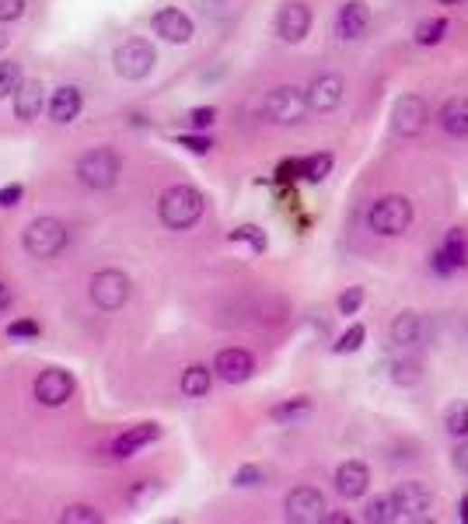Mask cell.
I'll list each match as a JSON object with an SVG mask.
<instances>
[{"mask_svg":"<svg viewBox=\"0 0 468 524\" xmlns=\"http://www.w3.org/2000/svg\"><path fill=\"white\" fill-rule=\"evenodd\" d=\"M364 287H346L342 294H339V314H357L360 308H364Z\"/></svg>","mask_w":468,"mask_h":524,"instance_id":"cell-34","label":"cell"},{"mask_svg":"<svg viewBox=\"0 0 468 524\" xmlns=\"http://www.w3.org/2000/svg\"><path fill=\"white\" fill-rule=\"evenodd\" d=\"M157 217L172 231H189L203 217V192L192 185H172L157 200Z\"/></svg>","mask_w":468,"mask_h":524,"instance_id":"cell-1","label":"cell"},{"mask_svg":"<svg viewBox=\"0 0 468 524\" xmlns=\"http://www.w3.org/2000/svg\"><path fill=\"white\" fill-rule=\"evenodd\" d=\"M329 172H332V154L301 157V179H308V182H322Z\"/></svg>","mask_w":468,"mask_h":524,"instance_id":"cell-29","label":"cell"},{"mask_svg":"<svg viewBox=\"0 0 468 524\" xmlns=\"http://www.w3.org/2000/svg\"><path fill=\"white\" fill-rule=\"evenodd\" d=\"M364 521L367 524H391V521H398V507H395V497H391V493H381V497L370 500V503L364 507Z\"/></svg>","mask_w":468,"mask_h":524,"instance_id":"cell-26","label":"cell"},{"mask_svg":"<svg viewBox=\"0 0 468 524\" xmlns=\"http://www.w3.org/2000/svg\"><path fill=\"white\" fill-rule=\"evenodd\" d=\"M391 497H395V507H398V518H409V521H423L426 518V510H430V490L423 486V482H398L395 490H391Z\"/></svg>","mask_w":468,"mask_h":524,"instance_id":"cell-14","label":"cell"},{"mask_svg":"<svg viewBox=\"0 0 468 524\" xmlns=\"http://www.w3.org/2000/svg\"><path fill=\"white\" fill-rule=\"evenodd\" d=\"M60 521L63 524H98L102 521V514H98L95 507H88V503H74V507H67V510L60 514Z\"/></svg>","mask_w":468,"mask_h":524,"instance_id":"cell-32","label":"cell"},{"mask_svg":"<svg viewBox=\"0 0 468 524\" xmlns=\"http://www.w3.org/2000/svg\"><path fill=\"white\" fill-rule=\"evenodd\" d=\"M4 46H7V35H4V32H0V50H4Z\"/></svg>","mask_w":468,"mask_h":524,"instance_id":"cell-48","label":"cell"},{"mask_svg":"<svg viewBox=\"0 0 468 524\" xmlns=\"http://www.w3.org/2000/svg\"><path fill=\"white\" fill-rule=\"evenodd\" d=\"M426 123H430V105H426L423 95H402L395 102V108H391V130L402 140L419 136V133L426 130Z\"/></svg>","mask_w":468,"mask_h":524,"instance_id":"cell-7","label":"cell"},{"mask_svg":"<svg viewBox=\"0 0 468 524\" xmlns=\"http://www.w3.org/2000/svg\"><path fill=\"white\" fill-rule=\"evenodd\" d=\"M419 378H423V364H419L417 357H402V360H395V364H391V381H395V385H402V388L419 385Z\"/></svg>","mask_w":468,"mask_h":524,"instance_id":"cell-28","label":"cell"},{"mask_svg":"<svg viewBox=\"0 0 468 524\" xmlns=\"http://www.w3.org/2000/svg\"><path fill=\"white\" fill-rule=\"evenodd\" d=\"M458 521H465V524H468V497L458 500Z\"/></svg>","mask_w":468,"mask_h":524,"instance_id":"cell-45","label":"cell"},{"mask_svg":"<svg viewBox=\"0 0 468 524\" xmlns=\"http://www.w3.org/2000/svg\"><path fill=\"white\" fill-rule=\"evenodd\" d=\"M67 241H70V231H67L63 220H56V217H35L25 228V235H22V248H25L32 259H52V256H60L67 248Z\"/></svg>","mask_w":468,"mask_h":524,"instance_id":"cell-3","label":"cell"},{"mask_svg":"<svg viewBox=\"0 0 468 524\" xmlns=\"http://www.w3.org/2000/svg\"><path fill=\"white\" fill-rule=\"evenodd\" d=\"M437 123H441V130L447 133V136L465 140L468 136V95L447 98V102L441 105V112H437Z\"/></svg>","mask_w":468,"mask_h":524,"instance_id":"cell-22","label":"cell"},{"mask_svg":"<svg viewBox=\"0 0 468 524\" xmlns=\"http://www.w3.org/2000/svg\"><path fill=\"white\" fill-rule=\"evenodd\" d=\"M367 28H370V7H367L364 0H346V4L339 7V18H336L339 39L353 42V39L364 35Z\"/></svg>","mask_w":468,"mask_h":524,"instance_id":"cell-18","label":"cell"},{"mask_svg":"<svg viewBox=\"0 0 468 524\" xmlns=\"http://www.w3.org/2000/svg\"><path fill=\"white\" fill-rule=\"evenodd\" d=\"M312 416V398L308 395H297V398H286L280 406L269 409V419L273 423H284V426H297L301 419Z\"/></svg>","mask_w":468,"mask_h":524,"instance_id":"cell-24","label":"cell"},{"mask_svg":"<svg viewBox=\"0 0 468 524\" xmlns=\"http://www.w3.org/2000/svg\"><path fill=\"white\" fill-rule=\"evenodd\" d=\"M157 63V52L147 39H126L116 50V74L126 80H144Z\"/></svg>","mask_w":468,"mask_h":524,"instance_id":"cell-6","label":"cell"},{"mask_svg":"<svg viewBox=\"0 0 468 524\" xmlns=\"http://www.w3.org/2000/svg\"><path fill=\"white\" fill-rule=\"evenodd\" d=\"M80 91L74 84H63V88H56L50 98V116L52 123H74L80 116Z\"/></svg>","mask_w":468,"mask_h":524,"instance_id":"cell-23","label":"cell"},{"mask_svg":"<svg viewBox=\"0 0 468 524\" xmlns=\"http://www.w3.org/2000/svg\"><path fill=\"white\" fill-rule=\"evenodd\" d=\"M454 469L468 475V437H462L458 447H454Z\"/></svg>","mask_w":468,"mask_h":524,"instance_id":"cell-43","label":"cell"},{"mask_svg":"<svg viewBox=\"0 0 468 524\" xmlns=\"http://www.w3.org/2000/svg\"><path fill=\"white\" fill-rule=\"evenodd\" d=\"M213 119H217V108H192L189 112V126L192 130H207V126H213Z\"/></svg>","mask_w":468,"mask_h":524,"instance_id":"cell-40","label":"cell"},{"mask_svg":"<svg viewBox=\"0 0 468 524\" xmlns=\"http://www.w3.org/2000/svg\"><path fill=\"white\" fill-rule=\"evenodd\" d=\"M157 437H161V426H157V423H136V426L123 430V434L116 437L112 454H116V458H130V454H136L140 447H147L151 441H157Z\"/></svg>","mask_w":468,"mask_h":524,"instance_id":"cell-21","label":"cell"},{"mask_svg":"<svg viewBox=\"0 0 468 524\" xmlns=\"http://www.w3.org/2000/svg\"><path fill=\"white\" fill-rule=\"evenodd\" d=\"M42 329H39V322H32V318H22V322H11L7 325V336L11 340H35Z\"/></svg>","mask_w":468,"mask_h":524,"instance_id":"cell-37","label":"cell"},{"mask_svg":"<svg viewBox=\"0 0 468 524\" xmlns=\"http://www.w3.org/2000/svg\"><path fill=\"white\" fill-rule=\"evenodd\" d=\"M42 108H46V88H42V80H22L18 91H14V116L32 123V119H39Z\"/></svg>","mask_w":468,"mask_h":524,"instance_id":"cell-20","label":"cell"},{"mask_svg":"<svg viewBox=\"0 0 468 524\" xmlns=\"http://www.w3.org/2000/svg\"><path fill=\"white\" fill-rule=\"evenodd\" d=\"M437 4H447V7H454V4H465V0H437Z\"/></svg>","mask_w":468,"mask_h":524,"instance_id":"cell-47","label":"cell"},{"mask_svg":"<svg viewBox=\"0 0 468 524\" xmlns=\"http://www.w3.org/2000/svg\"><path fill=\"white\" fill-rule=\"evenodd\" d=\"M210 385H213V370L203 364H192L185 367L183 374V395L185 398H203L210 392Z\"/></svg>","mask_w":468,"mask_h":524,"instance_id":"cell-25","label":"cell"},{"mask_svg":"<svg viewBox=\"0 0 468 524\" xmlns=\"http://www.w3.org/2000/svg\"><path fill=\"white\" fill-rule=\"evenodd\" d=\"M312 32V7L308 4H301V0H290L280 7V14H276V35L284 39V42H301L304 35Z\"/></svg>","mask_w":468,"mask_h":524,"instance_id":"cell-13","label":"cell"},{"mask_svg":"<svg viewBox=\"0 0 468 524\" xmlns=\"http://www.w3.org/2000/svg\"><path fill=\"white\" fill-rule=\"evenodd\" d=\"M262 482H266V472L256 469V465H241V469L234 472V486L252 490V486H262Z\"/></svg>","mask_w":468,"mask_h":524,"instance_id":"cell-36","label":"cell"},{"mask_svg":"<svg viewBox=\"0 0 468 524\" xmlns=\"http://www.w3.org/2000/svg\"><path fill=\"white\" fill-rule=\"evenodd\" d=\"M22 196H25V189L14 182V185H4L0 189V207H18L22 203Z\"/></svg>","mask_w":468,"mask_h":524,"instance_id":"cell-42","label":"cell"},{"mask_svg":"<svg viewBox=\"0 0 468 524\" xmlns=\"http://www.w3.org/2000/svg\"><path fill=\"white\" fill-rule=\"evenodd\" d=\"M329 524H350V514H325Z\"/></svg>","mask_w":468,"mask_h":524,"instance_id":"cell-46","label":"cell"},{"mask_svg":"<svg viewBox=\"0 0 468 524\" xmlns=\"http://www.w3.org/2000/svg\"><path fill=\"white\" fill-rule=\"evenodd\" d=\"M367 486H370V469L364 462L350 458L336 469V493L342 500H360L367 493Z\"/></svg>","mask_w":468,"mask_h":524,"instance_id":"cell-17","label":"cell"},{"mask_svg":"<svg viewBox=\"0 0 468 524\" xmlns=\"http://www.w3.org/2000/svg\"><path fill=\"white\" fill-rule=\"evenodd\" d=\"M434 336V322L419 312H398L391 322V342L402 350H419Z\"/></svg>","mask_w":468,"mask_h":524,"instance_id":"cell-10","label":"cell"},{"mask_svg":"<svg viewBox=\"0 0 468 524\" xmlns=\"http://www.w3.org/2000/svg\"><path fill=\"white\" fill-rule=\"evenodd\" d=\"M342 91H346L342 78H336V74H322V78H314L312 88H308V108H312V112H332V108L342 102Z\"/></svg>","mask_w":468,"mask_h":524,"instance_id":"cell-19","label":"cell"},{"mask_svg":"<svg viewBox=\"0 0 468 524\" xmlns=\"http://www.w3.org/2000/svg\"><path fill=\"white\" fill-rule=\"evenodd\" d=\"M444 32H447V22L444 18H426V22L417 25V42L419 46H437L444 39Z\"/></svg>","mask_w":468,"mask_h":524,"instance_id":"cell-31","label":"cell"},{"mask_svg":"<svg viewBox=\"0 0 468 524\" xmlns=\"http://www.w3.org/2000/svg\"><path fill=\"white\" fill-rule=\"evenodd\" d=\"M18 84H22V63H14V60H0V98L14 95Z\"/></svg>","mask_w":468,"mask_h":524,"instance_id":"cell-30","label":"cell"},{"mask_svg":"<svg viewBox=\"0 0 468 524\" xmlns=\"http://www.w3.org/2000/svg\"><path fill=\"white\" fill-rule=\"evenodd\" d=\"M25 14V0H0V25L4 22H18Z\"/></svg>","mask_w":468,"mask_h":524,"instance_id":"cell-41","label":"cell"},{"mask_svg":"<svg viewBox=\"0 0 468 524\" xmlns=\"http://www.w3.org/2000/svg\"><path fill=\"white\" fill-rule=\"evenodd\" d=\"M91 301L102 312H119L130 301V276L119 269H102L91 276Z\"/></svg>","mask_w":468,"mask_h":524,"instance_id":"cell-8","label":"cell"},{"mask_svg":"<svg viewBox=\"0 0 468 524\" xmlns=\"http://www.w3.org/2000/svg\"><path fill=\"white\" fill-rule=\"evenodd\" d=\"M413 224V203L406 196H381L367 210V228L381 238H398Z\"/></svg>","mask_w":468,"mask_h":524,"instance_id":"cell-2","label":"cell"},{"mask_svg":"<svg viewBox=\"0 0 468 524\" xmlns=\"http://www.w3.org/2000/svg\"><path fill=\"white\" fill-rule=\"evenodd\" d=\"M465 262H468V241H465V231L451 228V231L444 235L441 248L434 252V273H441V276H451V273H458V269H462Z\"/></svg>","mask_w":468,"mask_h":524,"instance_id":"cell-15","label":"cell"},{"mask_svg":"<svg viewBox=\"0 0 468 524\" xmlns=\"http://www.w3.org/2000/svg\"><path fill=\"white\" fill-rule=\"evenodd\" d=\"M325 514H329V507H325L322 490H314V486H297V490L286 493V500H284L286 521L314 524V521H325Z\"/></svg>","mask_w":468,"mask_h":524,"instance_id":"cell-9","label":"cell"},{"mask_svg":"<svg viewBox=\"0 0 468 524\" xmlns=\"http://www.w3.org/2000/svg\"><path fill=\"white\" fill-rule=\"evenodd\" d=\"M70 395H74V378H70L67 370H60V367H50V370H42V374L35 378V398H39V406H46V409L67 406Z\"/></svg>","mask_w":468,"mask_h":524,"instance_id":"cell-11","label":"cell"},{"mask_svg":"<svg viewBox=\"0 0 468 524\" xmlns=\"http://www.w3.org/2000/svg\"><path fill=\"white\" fill-rule=\"evenodd\" d=\"M444 426H447V434L451 437H468V402L465 398H454L447 409H444Z\"/></svg>","mask_w":468,"mask_h":524,"instance_id":"cell-27","label":"cell"},{"mask_svg":"<svg viewBox=\"0 0 468 524\" xmlns=\"http://www.w3.org/2000/svg\"><path fill=\"white\" fill-rule=\"evenodd\" d=\"M262 112L273 119V123H280V126H294V123H301L304 119V112H312L308 108V91H301V88H273L269 95H266V102H262Z\"/></svg>","mask_w":468,"mask_h":524,"instance_id":"cell-5","label":"cell"},{"mask_svg":"<svg viewBox=\"0 0 468 524\" xmlns=\"http://www.w3.org/2000/svg\"><path fill=\"white\" fill-rule=\"evenodd\" d=\"M364 340H367V329L364 325H353V329H346V332L339 336V342L332 350H336V353H357V350L364 346Z\"/></svg>","mask_w":468,"mask_h":524,"instance_id":"cell-33","label":"cell"},{"mask_svg":"<svg viewBox=\"0 0 468 524\" xmlns=\"http://www.w3.org/2000/svg\"><path fill=\"white\" fill-rule=\"evenodd\" d=\"M157 490H161L157 482H136V486H133L130 493H126V500H130L133 507H140V503H147V500H154V497H157Z\"/></svg>","mask_w":468,"mask_h":524,"instance_id":"cell-38","label":"cell"},{"mask_svg":"<svg viewBox=\"0 0 468 524\" xmlns=\"http://www.w3.org/2000/svg\"><path fill=\"white\" fill-rule=\"evenodd\" d=\"M154 32L164 39V42H175V46H185L192 39V18L179 11V7H161L154 14Z\"/></svg>","mask_w":468,"mask_h":524,"instance_id":"cell-16","label":"cell"},{"mask_svg":"<svg viewBox=\"0 0 468 524\" xmlns=\"http://www.w3.org/2000/svg\"><path fill=\"white\" fill-rule=\"evenodd\" d=\"M231 241H248L252 252H266V235H262L256 224H241V228H234Z\"/></svg>","mask_w":468,"mask_h":524,"instance_id":"cell-35","label":"cell"},{"mask_svg":"<svg viewBox=\"0 0 468 524\" xmlns=\"http://www.w3.org/2000/svg\"><path fill=\"white\" fill-rule=\"evenodd\" d=\"M179 147L192 151V154H210L213 140H210V136H196V133H185V136H179Z\"/></svg>","mask_w":468,"mask_h":524,"instance_id":"cell-39","label":"cell"},{"mask_svg":"<svg viewBox=\"0 0 468 524\" xmlns=\"http://www.w3.org/2000/svg\"><path fill=\"white\" fill-rule=\"evenodd\" d=\"M7 304H11V287H7V284H0V312H4Z\"/></svg>","mask_w":468,"mask_h":524,"instance_id":"cell-44","label":"cell"},{"mask_svg":"<svg viewBox=\"0 0 468 524\" xmlns=\"http://www.w3.org/2000/svg\"><path fill=\"white\" fill-rule=\"evenodd\" d=\"M252 370H256V357H252L248 350H241V346H228V350H220L217 360H213V374H217L220 381H228V385H241V381H248Z\"/></svg>","mask_w":468,"mask_h":524,"instance_id":"cell-12","label":"cell"},{"mask_svg":"<svg viewBox=\"0 0 468 524\" xmlns=\"http://www.w3.org/2000/svg\"><path fill=\"white\" fill-rule=\"evenodd\" d=\"M119 172H123V161L112 147H91L88 154L78 157V179L80 185L102 192L119 182Z\"/></svg>","mask_w":468,"mask_h":524,"instance_id":"cell-4","label":"cell"}]
</instances>
